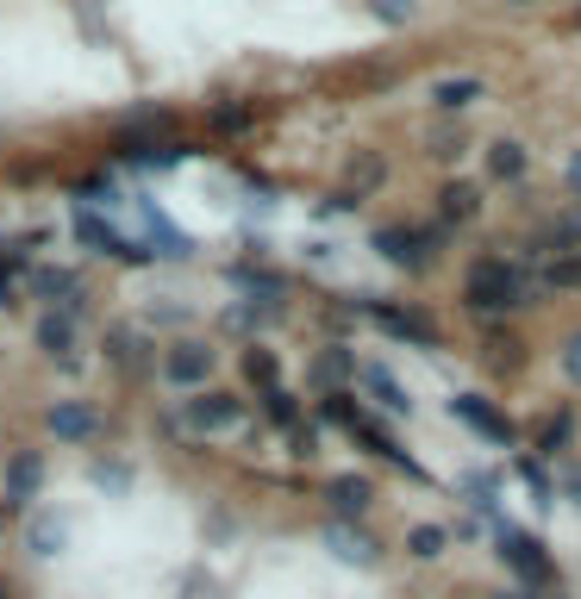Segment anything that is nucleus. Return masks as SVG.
Listing matches in <instances>:
<instances>
[{"label": "nucleus", "instance_id": "obj_1", "mask_svg": "<svg viewBox=\"0 0 581 599\" xmlns=\"http://www.w3.org/2000/svg\"><path fill=\"white\" fill-rule=\"evenodd\" d=\"M531 300H538V281H525L501 256H487V263L469 269V307L475 312H513V307H531Z\"/></svg>", "mask_w": 581, "mask_h": 599}, {"label": "nucleus", "instance_id": "obj_2", "mask_svg": "<svg viewBox=\"0 0 581 599\" xmlns=\"http://www.w3.org/2000/svg\"><path fill=\"white\" fill-rule=\"evenodd\" d=\"M76 244H88V251H100V256H113V263H151V244L119 237L113 225H107L95 207H81V200H76Z\"/></svg>", "mask_w": 581, "mask_h": 599}, {"label": "nucleus", "instance_id": "obj_3", "mask_svg": "<svg viewBox=\"0 0 581 599\" xmlns=\"http://www.w3.org/2000/svg\"><path fill=\"white\" fill-rule=\"evenodd\" d=\"M501 556L513 562V575H525V587H531V594H544V587H557V568H550V550H544L538 537H525V531H501Z\"/></svg>", "mask_w": 581, "mask_h": 599}, {"label": "nucleus", "instance_id": "obj_4", "mask_svg": "<svg viewBox=\"0 0 581 599\" xmlns=\"http://www.w3.org/2000/svg\"><path fill=\"white\" fill-rule=\"evenodd\" d=\"M450 412H457L475 437H487L494 450H513V437H519V431H513V419H506V412H494V400H482V393H457V400H450Z\"/></svg>", "mask_w": 581, "mask_h": 599}, {"label": "nucleus", "instance_id": "obj_5", "mask_svg": "<svg viewBox=\"0 0 581 599\" xmlns=\"http://www.w3.org/2000/svg\"><path fill=\"white\" fill-rule=\"evenodd\" d=\"M207 375H213V350L200 337H182V344L163 350V381L169 387H200Z\"/></svg>", "mask_w": 581, "mask_h": 599}, {"label": "nucleus", "instance_id": "obj_6", "mask_svg": "<svg viewBox=\"0 0 581 599\" xmlns=\"http://www.w3.org/2000/svg\"><path fill=\"white\" fill-rule=\"evenodd\" d=\"M375 251H382L394 269L419 275V269L431 263V237H426V232H413V225H382V232H375Z\"/></svg>", "mask_w": 581, "mask_h": 599}, {"label": "nucleus", "instance_id": "obj_7", "mask_svg": "<svg viewBox=\"0 0 581 599\" xmlns=\"http://www.w3.org/2000/svg\"><path fill=\"white\" fill-rule=\"evenodd\" d=\"M326 506H331V519L338 524H363L369 506H375V487H369V475H331Z\"/></svg>", "mask_w": 581, "mask_h": 599}, {"label": "nucleus", "instance_id": "obj_8", "mask_svg": "<svg viewBox=\"0 0 581 599\" xmlns=\"http://www.w3.org/2000/svg\"><path fill=\"white\" fill-rule=\"evenodd\" d=\"M25 288H32V300H51L57 312H81V307H88L81 275H69V269H32V275H25Z\"/></svg>", "mask_w": 581, "mask_h": 599}, {"label": "nucleus", "instance_id": "obj_9", "mask_svg": "<svg viewBox=\"0 0 581 599\" xmlns=\"http://www.w3.org/2000/svg\"><path fill=\"white\" fill-rule=\"evenodd\" d=\"M326 550L338 562H350V568H375V562H382V543L369 537L363 524H338V519L326 524Z\"/></svg>", "mask_w": 581, "mask_h": 599}, {"label": "nucleus", "instance_id": "obj_10", "mask_svg": "<svg viewBox=\"0 0 581 599\" xmlns=\"http://www.w3.org/2000/svg\"><path fill=\"white\" fill-rule=\"evenodd\" d=\"M182 419H188L194 431H232L238 419H244V400H232V393H200V400L182 407Z\"/></svg>", "mask_w": 581, "mask_h": 599}, {"label": "nucleus", "instance_id": "obj_11", "mask_svg": "<svg viewBox=\"0 0 581 599\" xmlns=\"http://www.w3.org/2000/svg\"><path fill=\"white\" fill-rule=\"evenodd\" d=\"M63 543H69V519L51 512V506H32V519H25V550L51 562V556H63Z\"/></svg>", "mask_w": 581, "mask_h": 599}, {"label": "nucleus", "instance_id": "obj_12", "mask_svg": "<svg viewBox=\"0 0 581 599\" xmlns=\"http://www.w3.org/2000/svg\"><path fill=\"white\" fill-rule=\"evenodd\" d=\"M95 431H100V412L88 407V400H57V407H51V437H57V444H88Z\"/></svg>", "mask_w": 581, "mask_h": 599}, {"label": "nucleus", "instance_id": "obj_13", "mask_svg": "<svg viewBox=\"0 0 581 599\" xmlns=\"http://www.w3.org/2000/svg\"><path fill=\"white\" fill-rule=\"evenodd\" d=\"M39 350H51L57 368H76V319L69 312H39Z\"/></svg>", "mask_w": 581, "mask_h": 599}, {"label": "nucleus", "instance_id": "obj_14", "mask_svg": "<svg viewBox=\"0 0 581 599\" xmlns=\"http://www.w3.org/2000/svg\"><path fill=\"white\" fill-rule=\"evenodd\" d=\"M363 387H369V400H375L382 412H394V419H407V412H413L407 387H401V375H394V368H382V363H363Z\"/></svg>", "mask_w": 581, "mask_h": 599}, {"label": "nucleus", "instance_id": "obj_15", "mask_svg": "<svg viewBox=\"0 0 581 599\" xmlns=\"http://www.w3.org/2000/svg\"><path fill=\"white\" fill-rule=\"evenodd\" d=\"M39 487H44V456H39V450H20V456H13V468H7V500L32 512Z\"/></svg>", "mask_w": 581, "mask_h": 599}, {"label": "nucleus", "instance_id": "obj_16", "mask_svg": "<svg viewBox=\"0 0 581 599\" xmlns=\"http://www.w3.org/2000/svg\"><path fill=\"white\" fill-rule=\"evenodd\" d=\"M282 293H251V300H238V307H226V325L238 331H256V325H270V319H282Z\"/></svg>", "mask_w": 581, "mask_h": 599}, {"label": "nucleus", "instance_id": "obj_17", "mask_svg": "<svg viewBox=\"0 0 581 599\" xmlns=\"http://www.w3.org/2000/svg\"><path fill=\"white\" fill-rule=\"evenodd\" d=\"M107 350H113V363L119 368H151V337H144V331H132V325H113L107 331Z\"/></svg>", "mask_w": 581, "mask_h": 599}, {"label": "nucleus", "instance_id": "obj_18", "mask_svg": "<svg viewBox=\"0 0 581 599\" xmlns=\"http://www.w3.org/2000/svg\"><path fill=\"white\" fill-rule=\"evenodd\" d=\"M138 219L151 225V237H156V251H163V256H194V237H188V232H175L169 219L156 213V200H138Z\"/></svg>", "mask_w": 581, "mask_h": 599}, {"label": "nucleus", "instance_id": "obj_19", "mask_svg": "<svg viewBox=\"0 0 581 599\" xmlns=\"http://www.w3.org/2000/svg\"><path fill=\"white\" fill-rule=\"evenodd\" d=\"M482 76H445V81H431V100L445 107V113H463L469 100H482Z\"/></svg>", "mask_w": 581, "mask_h": 599}, {"label": "nucleus", "instance_id": "obj_20", "mask_svg": "<svg viewBox=\"0 0 581 599\" xmlns=\"http://www.w3.org/2000/svg\"><path fill=\"white\" fill-rule=\"evenodd\" d=\"M369 319L382 331H394V337H407V344H431V325L413 319V312H401V307H369Z\"/></svg>", "mask_w": 581, "mask_h": 599}, {"label": "nucleus", "instance_id": "obj_21", "mask_svg": "<svg viewBox=\"0 0 581 599\" xmlns=\"http://www.w3.org/2000/svg\"><path fill=\"white\" fill-rule=\"evenodd\" d=\"M525 169H531V156H525V144H513V137H501V144L487 151V175H494V181H519Z\"/></svg>", "mask_w": 581, "mask_h": 599}, {"label": "nucleus", "instance_id": "obj_22", "mask_svg": "<svg viewBox=\"0 0 581 599\" xmlns=\"http://www.w3.org/2000/svg\"><path fill=\"white\" fill-rule=\"evenodd\" d=\"M445 543H450V531H445V524H413L407 550H413L419 562H431V556H445Z\"/></svg>", "mask_w": 581, "mask_h": 599}, {"label": "nucleus", "instance_id": "obj_23", "mask_svg": "<svg viewBox=\"0 0 581 599\" xmlns=\"http://www.w3.org/2000/svg\"><path fill=\"white\" fill-rule=\"evenodd\" d=\"M475 207H482V193L469 188V181H450V188H445V219H450V225H457V219H469Z\"/></svg>", "mask_w": 581, "mask_h": 599}, {"label": "nucleus", "instance_id": "obj_24", "mask_svg": "<svg viewBox=\"0 0 581 599\" xmlns=\"http://www.w3.org/2000/svg\"><path fill=\"white\" fill-rule=\"evenodd\" d=\"M232 288H251V293H282V275L256 269V263H238V269H232Z\"/></svg>", "mask_w": 581, "mask_h": 599}, {"label": "nucleus", "instance_id": "obj_25", "mask_svg": "<svg viewBox=\"0 0 581 599\" xmlns=\"http://www.w3.org/2000/svg\"><path fill=\"white\" fill-rule=\"evenodd\" d=\"M263 412H270L275 425H294V419H300V400H294L288 387H270V393H263Z\"/></svg>", "mask_w": 581, "mask_h": 599}, {"label": "nucleus", "instance_id": "obj_26", "mask_svg": "<svg viewBox=\"0 0 581 599\" xmlns=\"http://www.w3.org/2000/svg\"><path fill=\"white\" fill-rule=\"evenodd\" d=\"M519 481L531 487V500H538V506H550V500H557V487H550V475H544V468L531 463V456H519Z\"/></svg>", "mask_w": 581, "mask_h": 599}, {"label": "nucleus", "instance_id": "obj_27", "mask_svg": "<svg viewBox=\"0 0 581 599\" xmlns=\"http://www.w3.org/2000/svg\"><path fill=\"white\" fill-rule=\"evenodd\" d=\"M581 244V207H569V213L550 225V251H575Z\"/></svg>", "mask_w": 581, "mask_h": 599}, {"label": "nucleus", "instance_id": "obj_28", "mask_svg": "<svg viewBox=\"0 0 581 599\" xmlns=\"http://www.w3.org/2000/svg\"><path fill=\"white\" fill-rule=\"evenodd\" d=\"M244 375H251V387H263V393L282 387V381H275V356H270V350H251V356H244Z\"/></svg>", "mask_w": 581, "mask_h": 599}, {"label": "nucleus", "instance_id": "obj_29", "mask_svg": "<svg viewBox=\"0 0 581 599\" xmlns=\"http://www.w3.org/2000/svg\"><path fill=\"white\" fill-rule=\"evenodd\" d=\"M350 368H357V356H350L344 344H331L326 356H319V381H344Z\"/></svg>", "mask_w": 581, "mask_h": 599}, {"label": "nucleus", "instance_id": "obj_30", "mask_svg": "<svg viewBox=\"0 0 581 599\" xmlns=\"http://www.w3.org/2000/svg\"><path fill=\"white\" fill-rule=\"evenodd\" d=\"M319 419H326V425H350V431H357V407H350V393H326V400H319Z\"/></svg>", "mask_w": 581, "mask_h": 599}, {"label": "nucleus", "instance_id": "obj_31", "mask_svg": "<svg viewBox=\"0 0 581 599\" xmlns=\"http://www.w3.org/2000/svg\"><path fill=\"white\" fill-rule=\"evenodd\" d=\"M463 493H469V506L494 512V493H501V481H494V475H463Z\"/></svg>", "mask_w": 581, "mask_h": 599}, {"label": "nucleus", "instance_id": "obj_32", "mask_svg": "<svg viewBox=\"0 0 581 599\" xmlns=\"http://www.w3.org/2000/svg\"><path fill=\"white\" fill-rule=\"evenodd\" d=\"M544 281H550V288H581V256H562V263H550V269H544Z\"/></svg>", "mask_w": 581, "mask_h": 599}, {"label": "nucleus", "instance_id": "obj_33", "mask_svg": "<svg viewBox=\"0 0 581 599\" xmlns=\"http://www.w3.org/2000/svg\"><path fill=\"white\" fill-rule=\"evenodd\" d=\"M95 481L107 487V493H125V487H132V468L125 463H95Z\"/></svg>", "mask_w": 581, "mask_h": 599}, {"label": "nucleus", "instance_id": "obj_34", "mask_svg": "<svg viewBox=\"0 0 581 599\" xmlns=\"http://www.w3.org/2000/svg\"><path fill=\"white\" fill-rule=\"evenodd\" d=\"M375 7V20H387V25H407L413 20V0H369Z\"/></svg>", "mask_w": 581, "mask_h": 599}, {"label": "nucleus", "instance_id": "obj_35", "mask_svg": "<svg viewBox=\"0 0 581 599\" xmlns=\"http://www.w3.org/2000/svg\"><path fill=\"white\" fill-rule=\"evenodd\" d=\"M562 375H569V381L581 387V331L569 337V344H562Z\"/></svg>", "mask_w": 581, "mask_h": 599}, {"label": "nucleus", "instance_id": "obj_36", "mask_svg": "<svg viewBox=\"0 0 581 599\" xmlns=\"http://www.w3.org/2000/svg\"><path fill=\"white\" fill-rule=\"evenodd\" d=\"M569 444V419H550V431H544V450H562Z\"/></svg>", "mask_w": 581, "mask_h": 599}, {"label": "nucleus", "instance_id": "obj_37", "mask_svg": "<svg viewBox=\"0 0 581 599\" xmlns=\"http://www.w3.org/2000/svg\"><path fill=\"white\" fill-rule=\"evenodd\" d=\"M562 493H569V506H581V468L569 475V481H562Z\"/></svg>", "mask_w": 581, "mask_h": 599}, {"label": "nucleus", "instance_id": "obj_38", "mask_svg": "<svg viewBox=\"0 0 581 599\" xmlns=\"http://www.w3.org/2000/svg\"><path fill=\"white\" fill-rule=\"evenodd\" d=\"M562 175H569V188H575V193H581V151H575V156H569V169H562Z\"/></svg>", "mask_w": 581, "mask_h": 599}, {"label": "nucleus", "instance_id": "obj_39", "mask_svg": "<svg viewBox=\"0 0 581 599\" xmlns=\"http://www.w3.org/2000/svg\"><path fill=\"white\" fill-rule=\"evenodd\" d=\"M487 599H531V594H487Z\"/></svg>", "mask_w": 581, "mask_h": 599}, {"label": "nucleus", "instance_id": "obj_40", "mask_svg": "<svg viewBox=\"0 0 581 599\" xmlns=\"http://www.w3.org/2000/svg\"><path fill=\"white\" fill-rule=\"evenodd\" d=\"M506 7H531V0H506Z\"/></svg>", "mask_w": 581, "mask_h": 599}, {"label": "nucleus", "instance_id": "obj_41", "mask_svg": "<svg viewBox=\"0 0 581 599\" xmlns=\"http://www.w3.org/2000/svg\"><path fill=\"white\" fill-rule=\"evenodd\" d=\"M0 599H13V594H7V587H0Z\"/></svg>", "mask_w": 581, "mask_h": 599}]
</instances>
